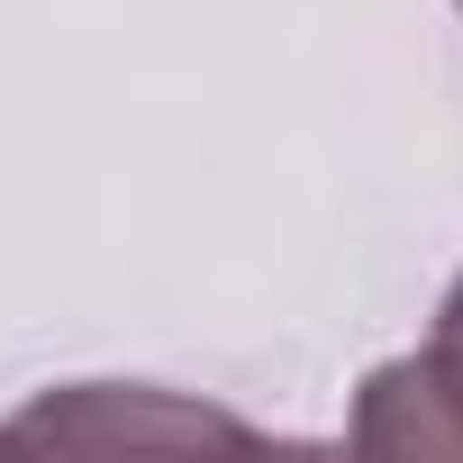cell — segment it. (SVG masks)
<instances>
[{
	"mask_svg": "<svg viewBox=\"0 0 463 463\" xmlns=\"http://www.w3.org/2000/svg\"><path fill=\"white\" fill-rule=\"evenodd\" d=\"M345 445L354 454H463V345L427 336L418 354L373 364L354 391Z\"/></svg>",
	"mask_w": 463,
	"mask_h": 463,
	"instance_id": "1",
	"label": "cell"
},
{
	"mask_svg": "<svg viewBox=\"0 0 463 463\" xmlns=\"http://www.w3.org/2000/svg\"><path fill=\"white\" fill-rule=\"evenodd\" d=\"M28 436H227V445H255V427L218 418V409H164L155 391L146 400L128 391V409H118V382H82V391L37 400L28 418L0 427V445H28Z\"/></svg>",
	"mask_w": 463,
	"mask_h": 463,
	"instance_id": "2",
	"label": "cell"
},
{
	"mask_svg": "<svg viewBox=\"0 0 463 463\" xmlns=\"http://www.w3.org/2000/svg\"><path fill=\"white\" fill-rule=\"evenodd\" d=\"M436 336H454V345H463V273H454V291H445V309H436Z\"/></svg>",
	"mask_w": 463,
	"mask_h": 463,
	"instance_id": "3",
	"label": "cell"
},
{
	"mask_svg": "<svg viewBox=\"0 0 463 463\" xmlns=\"http://www.w3.org/2000/svg\"><path fill=\"white\" fill-rule=\"evenodd\" d=\"M454 10H463V0H454Z\"/></svg>",
	"mask_w": 463,
	"mask_h": 463,
	"instance_id": "4",
	"label": "cell"
}]
</instances>
